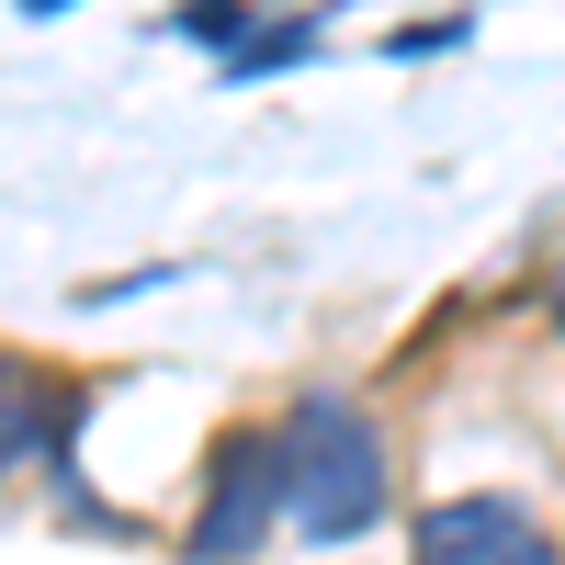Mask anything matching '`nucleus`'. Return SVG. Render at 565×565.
I'll return each mask as SVG.
<instances>
[{"mask_svg":"<svg viewBox=\"0 0 565 565\" xmlns=\"http://www.w3.org/2000/svg\"><path fill=\"white\" fill-rule=\"evenodd\" d=\"M271 521H282V430H226L181 554H193V565H249L271 543Z\"/></svg>","mask_w":565,"mask_h":565,"instance_id":"nucleus-2","label":"nucleus"},{"mask_svg":"<svg viewBox=\"0 0 565 565\" xmlns=\"http://www.w3.org/2000/svg\"><path fill=\"white\" fill-rule=\"evenodd\" d=\"M306 45H317V23H260L238 57H226V79H260V68H282V57H306Z\"/></svg>","mask_w":565,"mask_h":565,"instance_id":"nucleus-5","label":"nucleus"},{"mask_svg":"<svg viewBox=\"0 0 565 565\" xmlns=\"http://www.w3.org/2000/svg\"><path fill=\"white\" fill-rule=\"evenodd\" d=\"M418 565H554V532L521 498H441L418 521Z\"/></svg>","mask_w":565,"mask_h":565,"instance_id":"nucleus-3","label":"nucleus"},{"mask_svg":"<svg viewBox=\"0 0 565 565\" xmlns=\"http://www.w3.org/2000/svg\"><path fill=\"white\" fill-rule=\"evenodd\" d=\"M68 430H79V396H68V385H45L34 362L0 351V476H12L23 452H57Z\"/></svg>","mask_w":565,"mask_h":565,"instance_id":"nucleus-4","label":"nucleus"},{"mask_svg":"<svg viewBox=\"0 0 565 565\" xmlns=\"http://www.w3.org/2000/svg\"><path fill=\"white\" fill-rule=\"evenodd\" d=\"M23 12H68V0H23Z\"/></svg>","mask_w":565,"mask_h":565,"instance_id":"nucleus-6","label":"nucleus"},{"mask_svg":"<svg viewBox=\"0 0 565 565\" xmlns=\"http://www.w3.org/2000/svg\"><path fill=\"white\" fill-rule=\"evenodd\" d=\"M554 317H565V282H554Z\"/></svg>","mask_w":565,"mask_h":565,"instance_id":"nucleus-7","label":"nucleus"},{"mask_svg":"<svg viewBox=\"0 0 565 565\" xmlns=\"http://www.w3.org/2000/svg\"><path fill=\"white\" fill-rule=\"evenodd\" d=\"M385 487H396L385 430L351 396H295V418H282V521L306 543H362L385 521Z\"/></svg>","mask_w":565,"mask_h":565,"instance_id":"nucleus-1","label":"nucleus"}]
</instances>
